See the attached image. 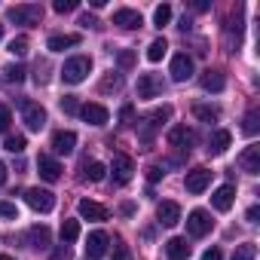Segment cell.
Masks as SVG:
<instances>
[{
    "label": "cell",
    "mask_w": 260,
    "mask_h": 260,
    "mask_svg": "<svg viewBox=\"0 0 260 260\" xmlns=\"http://www.w3.org/2000/svg\"><path fill=\"white\" fill-rule=\"evenodd\" d=\"M193 10H199V13H205V10H208V4H205V0H196V4H193Z\"/></svg>",
    "instance_id": "f907efd6"
},
{
    "label": "cell",
    "mask_w": 260,
    "mask_h": 260,
    "mask_svg": "<svg viewBox=\"0 0 260 260\" xmlns=\"http://www.w3.org/2000/svg\"><path fill=\"white\" fill-rule=\"evenodd\" d=\"M193 77V58L187 55V52H178L175 58H172V80L175 83H184V80H190Z\"/></svg>",
    "instance_id": "8fae6325"
},
{
    "label": "cell",
    "mask_w": 260,
    "mask_h": 260,
    "mask_svg": "<svg viewBox=\"0 0 260 260\" xmlns=\"http://www.w3.org/2000/svg\"><path fill=\"white\" fill-rule=\"evenodd\" d=\"M230 144H233V135L226 132V128H217V132H211V138H208V153L220 156V153H226Z\"/></svg>",
    "instance_id": "44dd1931"
},
{
    "label": "cell",
    "mask_w": 260,
    "mask_h": 260,
    "mask_svg": "<svg viewBox=\"0 0 260 260\" xmlns=\"http://www.w3.org/2000/svg\"><path fill=\"white\" fill-rule=\"evenodd\" d=\"M61 110H64V113H80V101H77L74 95H64V98H61Z\"/></svg>",
    "instance_id": "8d00e7d4"
},
{
    "label": "cell",
    "mask_w": 260,
    "mask_h": 260,
    "mask_svg": "<svg viewBox=\"0 0 260 260\" xmlns=\"http://www.w3.org/2000/svg\"><path fill=\"white\" fill-rule=\"evenodd\" d=\"M7 19L16 25H37L43 19V7L40 4H19V7L7 10Z\"/></svg>",
    "instance_id": "7a4b0ae2"
},
{
    "label": "cell",
    "mask_w": 260,
    "mask_h": 260,
    "mask_svg": "<svg viewBox=\"0 0 260 260\" xmlns=\"http://www.w3.org/2000/svg\"><path fill=\"white\" fill-rule=\"evenodd\" d=\"M89 71H92V58H89V55H74V58H68L64 68H61V80H64L68 86H77V83H83V80L89 77Z\"/></svg>",
    "instance_id": "6da1fadb"
},
{
    "label": "cell",
    "mask_w": 260,
    "mask_h": 260,
    "mask_svg": "<svg viewBox=\"0 0 260 260\" xmlns=\"http://www.w3.org/2000/svg\"><path fill=\"white\" fill-rule=\"evenodd\" d=\"M113 260H128V251H125L122 245H116V257H113Z\"/></svg>",
    "instance_id": "7dc6e473"
},
{
    "label": "cell",
    "mask_w": 260,
    "mask_h": 260,
    "mask_svg": "<svg viewBox=\"0 0 260 260\" xmlns=\"http://www.w3.org/2000/svg\"><path fill=\"white\" fill-rule=\"evenodd\" d=\"M22 119H25V125L31 128V132H40V128L46 125V110L37 104V101H31V98H25L22 104Z\"/></svg>",
    "instance_id": "277c9868"
},
{
    "label": "cell",
    "mask_w": 260,
    "mask_h": 260,
    "mask_svg": "<svg viewBox=\"0 0 260 260\" xmlns=\"http://www.w3.org/2000/svg\"><path fill=\"white\" fill-rule=\"evenodd\" d=\"M110 89H113V92H119V89H122V77H119V74H110V77H104V83H101V92H110Z\"/></svg>",
    "instance_id": "d590c367"
},
{
    "label": "cell",
    "mask_w": 260,
    "mask_h": 260,
    "mask_svg": "<svg viewBox=\"0 0 260 260\" xmlns=\"http://www.w3.org/2000/svg\"><path fill=\"white\" fill-rule=\"evenodd\" d=\"M77 43H80V34H52L46 40V49L49 52H64V49H71Z\"/></svg>",
    "instance_id": "7402d4cb"
},
{
    "label": "cell",
    "mask_w": 260,
    "mask_h": 260,
    "mask_svg": "<svg viewBox=\"0 0 260 260\" xmlns=\"http://www.w3.org/2000/svg\"><path fill=\"white\" fill-rule=\"evenodd\" d=\"M113 25H119V28H125V31H135V28H141V25H144V19H141V13H138V10L122 7V10H116V13H113Z\"/></svg>",
    "instance_id": "7c38bea8"
},
{
    "label": "cell",
    "mask_w": 260,
    "mask_h": 260,
    "mask_svg": "<svg viewBox=\"0 0 260 260\" xmlns=\"http://www.w3.org/2000/svg\"><path fill=\"white\" fill-rule=\"evenodd\" d=\"M169 52V43H166V37H156L150 46H147V61H162V55Z\"/></svg>",
    "instance_id": "484cf974"
},
{
    "label": "cell",
    "mask_w": 260,
    "mask_h": 260,
    "mask_svg": "<svg viewBox=\"0 0 260 260\" xmlns=\"http://www.w3.org/2000/svg\"><path fill=\"white\" fill-rule=\"evenodd\" d=\"M0 40H4V22H0Z\"/></svg>",
    "instance_id": "f5cc1de1"
},
{
    "label": "cell",
    "mask_w": 260,
    "mask_h": 260,
    "mask_svg": "<svg viewBox=\"0 0 260 260\" xmlns=\"http://www.w3.org/2000/svg\"><path fill=\"white\" fill-rule=\"evenodd\" d=\"M132 172H135V162H132V156H125V153H116L113 156V162H110V178H113V184H128L132 181Z\"/></svg>",
    "instance_id": "5b68a950"
},
{
    "label": "cell",
    "mask_w": 260,
    "mask_h": 260,
    "mask_svg": "<svg viewBox=\"0 0 260 260\" xmlns=\"http://www.w3.org/2000/svg\"><path fill=\"white\" fill-rule=\"evenodd\" d=\"M169 22H172V7H169V4L156 7V10H153V25L162 28V25H169Z\"/></svg>",
    "instance_id": "4dcf8cb0"
},
{
    "label": "cell",
    "mask_w": 260,
    "mask_h": 260,
    "mask_svg": "<svg viewBox=\"0 0 260 260\" xmlns=\"http://www.w3.org/2000/svg\"><path fill=\"white\" fill-rule=\"evenodd\" d=\"M166 254H169V260H187V257H190V245H187V239H181V236L169 239V242H166Z\"/></svg>",
    "instance_id": "603a6c76"
},
{
    "label": "cell",
    "mask_w": 260,
    "mask_h": 260,
    "mask_svg": "<svg viewBox=\"0 0 260 260\" xmlns=\"http://www.w3.org/2000/svg\"><path fill=\"white\" fill-rule=\"evenodd\" d=\"M4 147H7L10 153H22V150L28 147V141H25V135H7V141H4Z\"/></svg>",
    "instance_id": "d6a6232c"
},
{
    "label": "cell",
    "mask_w": 260,
    "mask_h": 260,
    "mask_svg": "<svg viewBox=\"0 0 260 260\" xmlns=\"http://www.w3.org/2000/svg\"><path fill=\"white\" fill-rule=\"evenodd\" d=\"M162 89H166V86H162V80H159L156 74H141V77H138V98H144V101H147V98H159Z\"/></svg>",
    "instance_id": "9c48e42d"
},
{
    "label": "cell",
    "mask_w": 260,
    "mask_h": 260,
    "mask_svg": "<svg viewBox=\"0 0 260 260\" xmlns=\"http://www.w3.org/2000/svg\"><path fill=\"white\" fill-rule=\"evenodd\" d=\"M10 122H13V113H10V107H7V104H0V132H7V128H10Z\"/></svg>",
    "instance_id": "ab89813d"
},
{
    "label": "cell",
    "mask_w": 260,
    "mask_h": 260,
    "mask_svg": "<svg viewBox=\"0 0 260 260\" xmlns=\"http://www.w3.org/2000/svg\"><path fill=\"white\" fill-rule=\"evenodd\" d=\"M77 211H80L83 220H107V208L98 205V202H92V199H80Z\"/></svg>",
    "instance_id": "ffe728a7"
},
{
    "label": "cell",
    "mask_w": 260,
    "mask_h": 260,
    "mask_svg": "<svg viewBox=\"0 0 260 260\" xmlns=\"http://www.w3.org/2000/svg\"><path fill=\"white\" fill-rule=\"evenodd\" d=\"M4 80L7 83H22L25 80V68L22 64H7L4 68Z\"/></svg>",
    "instance_id": "1f68e13d"
},
{
    "label": "cell",
    "mask_w": 260,
    "mask_h": 260,
    "mask_svg": "<svg viewBox=\"0 0 260 260\" xmlns=\"http://www.w3.org/2000/svg\"><path fill=\"white\" fill-rule=\"evenodd\" d=\"M49 260H74V251H71L68 245H61V248H55V251H52V257H49Z\"/></svg>",
    "instance_id": "b9f144b4"
},
{
    "label": "cell",
    "mask_w": 260,
    "mask_h": 260,
    "mask_svg": "<svg viewBox=\"0 0 260 260\" xmlns=\"http://www.w3.org/2000/svg\"><path fill=\"white\" fill-rule=\"evenodd\" d=\"M257 128H260V110H257V107H251V110L245 113L242 132H245V135H257Z\"/></svg>",
    "instance_id": "83f0119b"
},
{
    "label": "cell",
    "mask_w": 260,
    "mask_h": 260,
    "mask_svg": "<svg viewBox=\"0 0 260 260\" xmlns=\"http://www.w3.org/2000/svg\"><path fill=\"white\" fill-rule=\"evenodd\" d=\"M202 89L205 92H223L226 89V77L220 71H205L202 74Z\"/></svg>",
    "instance_id": "cb8c5ba5"
},
{
    "label": "cell",
    "mask_w": 260,
    "mask_h": 260,
    "mask_svg": "<svg viewBox=\"0 0 260 260\" xmlns=\"http://www.w3.org/2000/svg\"><path fill=\"white\" fill-rule=\"evenodd\" d=\"M208 184H211V172H208V169H193V172H187V178H184V187H187V193H193V196H199Z\"/></svg>",
    "instance_id": "30bf717a"
},
{
    "label": "cell",
    "mask_w": 260,
    "mask_h": 260,
    "mask_svg": "<svg viewBox=\"0 0 260 260\" xmlns=\"http://www.w3.org/2000/svg\"><path fill=\"white\" fill-rule=\"evenodd\" d=\"M193 141H196V135L190 132L187 125H172V128H169V144H172V147H178V150H190Z\"/></svg>",
    "instance_id": "4fadbf2b"
},
{
    "label": "cell",
    "mask_w": 260,
    "mask_h": 260,
    "mask_svg": "<svg viewBox=\"0 0 260 260\" xmlns=\"http://www.w3.org/2000/svg\"><path fill=\"white\" fill-rule=\"evenodd\" d=\"M254 257H257V245L245 242V245H236V251H233L230 260H254Z\"/></svg>",
    "instance_id": "f546056e"
},
{
    "label": "cell",
    "mask_w": 260,
    "mask_h": 260,
    "mask_svg": "<svg viewBox=\"0 0 260 260\" xmlns=\"http://www.w3.org/2000/svg\"><path fill=\"white\" fill-rule=\"evenodd\" d=\"M239 169L248 172V175H260V147L257 144L245 147V153L239 156Z\"/></svg>",
    "instance_id": "e0dca14e"
},
{
    "label": "cell",
    "mask_w": 260,
    "mask_h": 260,
    "mask_svg": "<svg viewBox=\"0 0 260 260\" xmlns=\"http://www.w3.org/2000/svg\"><path fill=\"white\" fill-rule=\"evenodd\" d=\"M116 61H119V68H132V64H135V52H132V49H122Z\"/></svg>",
    "instance_id": "60d3db41"
},
{
    "label": "cell",
    "mask_w": 260,
    "mask_h": 260,
    "mask_svg": "<svg viewBox=\"0 0 260 260\" xmlns=\"http://www.w3.org/2000/svg\"><path fill=\"white\" fill-rule=\"evenodd\" d=\"M162 175H166V172H162L159 166H147V181H150V184H156Z\"/></svg>",
    "instance_id": "7bdbcfd3"
},
{
    "label": "cell",
    "mask_w": 260,
    "mask_h": 260,
    "mask_svg": "<svg viewBox=\"0 0 260 260\" xmlns=\"http://www.w3.org/2000/svg\"><path fill=\"white\" fill-rule=\"evenodd\" d=\"M0 260H16V257H10V254H0Z\"/></svg>",
    "instance_id": "816d5d0a"
},
{
    "label": "cell",
    "mask_w": 260,
    "mask_h": 260,
    "mask_svg": "<svg viewBox=\"0 0 260 260\" xmlns=\"http://www.w3.org/2000/svg\"><path fill=\"white\" fill-rule=\"evenodd\" d=\"M107 245H110V239H107L104 230L89 233V239H86V257H89V260H101V257L107 254Z\"/></svg>",
    "instance_id": "ba28073f"
},
{
    "label": "cell",
    "mask_w": 260,
    "mask_h": 260,
    "mask_svg": "<svg viewBox=\"0 0 260 260\" xmlns=\"http://www.w3.org/2000/svg\"><path fill=\"white\" fill-rule=\"evenodd\" d=\"M257 217H260V208H257V205H251V208H248V220H251V223H257Z\"/></svg>",
    "instance_id": "bcb514c9"
},
{
    "label": "cell",
    "mask_w": 260,
    "mask_h": 260,
    "mask_svg": "<svg viewBox=\"0 0 260 260\" xmlns=\"http://www.w3.org/2000/svg\"><path fill=\"white\" fill-rule=\"evenodd\" d=\"M202 260H223V251H220V248H208V251L202 254Z\"/></svg>",
    "instance_id": "ee69618b"
},
{
    "label": "cell",
    "mask_w": 260,
    "mask_h": 260,
    "mask_svg": "<svg viewBox=\"0 0 260 260\" xmlns=\"http://www.w3.org/2000/svg\"><path fill=\"white\" fill-rule=\"evenodd\" d=\"M25 202H28L34 211L46 214V211L55 208V193H49V190H43V187H31V190L25 193Z\"/></svg>",
    "instance_id": "8992f818"
},
{
    "label": "cell",
    "mask_w": 260,
    "mask_h": 260,
    "mask_svg": "<svg viewBox=\"0 0 260 260\" xmlns=\"http://www.w3.org/2000/svg\"><path fill=\"white\" fill-rule=\"evenodd\" d=\"M233 202H236V187H233V184L217 187V190H214V196H211V205H214L217 211H230V208H233Z\"/></svg>",
    "instance_id": "ac0fdd59"
},
{
    "label": "cell",
    "mask_w": 260,
    "mask_h": 260,
    "mask_svg": "<svg viewBox=\"0 0 260 260\" xmlns=\"http://www.w3.org/2000/svg\"><path fill=\"white\" fill-rule=\"evenodd\" d=\"M10 52H13L16 58H25V55H28V37H16V40H10Z\"/></svg>",
    "instance_id": "e575fe53"
},
{
    "label": "cell",
    "mask_w": 260,
    "mask_h": 260,
    "mask_svg": "<svg viewBox=\"0 0 260 260\" xmlns=\"http://www.w3.org/2000/svg\"><path fill=\"white\" fill-rule=\"evenodd\" d=\"M80 239V220H61V242L71 245Z\"/></svg>",
    "instance_id": "4316f807"
},
{
    "label": "cell",
    "mask_w": 260,
    "mask_h": 260,
    "mask_svg": "<svg viewBox=\"0 0 260 260\" xmlns=\"http://www.w3.org/2000/svg\"><path fill=\"white\" fill-rule=\"evenodd\" d=\"M169 116H172V107H169V104H162V107H156L147 119H141V122H138V128H141V141H144V144H150V141H153V132H156V128H159Z\"/></svg>",
    "instance_id": "3957f363"
},
{
    "label": "cell",
    "mask_w": 260,
    "mask_h": 260,
    "mask_svg": "<svg viewBox=\"0 0 260 260\" xmlns=\"http://www.w3.org/2000/svg\"><path fill=\"white\" fill-rule=\"evenodd\" d=\"M49 230L46 226H31L28 230V242H31V248H37V251H46L49 248Z\"/></svg>",
    "instance_id": "d4e9b609"
},
{
    "label": "cell",
    "mask_w": 260,
    "mask_h": 260,
    "mask_svg": "<svg viewBox=\"0 0 260 260\" xmlns=\"http://www.w3.org/2000/svg\"><path fill=\"white\" fill-rule=\"evenodd\" d=\"M37 169H40V178H43V181H58V178H61L58 159H52V156H46V153L37 156Z\"/></svg>",
    "instance_id": "d6986e66"
},
{
    "label": "cell",
    "mask_w": 260,
    "mask_h": 260,
    "mask_svg": "<svg viewBox=\"0 0 260 260\" xmlns=\"http://www.w3.org/2000/svg\"><path fill=\"white\" fill-rule=\"evenodd\" d=\"M119 116H122V122H128V119H132V107H122V113H119Z\"/></svg>",
    "instance_id": "681fc988"
},
{
    "label": "cell",
    "mask_w": 260,
    "mask_h": 260,
    "mask_svg": "<svg viewBox=\"0 0 260 260\" xmlns=\"http://www.w3.org/2000/svg\"><path fill=\"white\" fill-rule=\"evenodd\" d=\"M7 172H10V169H7L4 162H0V187H4V184H7Z\"/></svg>",
    "instance_id": "c3c4849f"
},
{
    "label": "cell",
    "mask_w": 260,
    "mask_h": 260,
    "mask_svg": "<svg viewBox=\"0 0 260 260\" xmlns=\"http://www.w3.org/2000/svg\"><path fill=\"white\" fill-rule=\"evenodd\" d=\"M211 226H214V220H211V214L205 211V208H196V211H190V217H187V233L190 236H208L211 233Z\"/></svg>",
    "instance_id": "52a82bcc"
},
{
    "label": "cell",
    "mask_w": 260,
    "mask_h": 260,
    "mask_svg": "<svg viewBox=\"0 0 260 260\" xmlns=\"http://www.w3.org/2000/svg\"><path fill=\"white\" fill-rule=\"evenodd\" d=\"M83 172H86L89 181H104V172H107V169H104L101 162H83Z\"/></svg>",
    "instance_id": "836d02e7"
},
{
    "label": "cell",
    "mask_w": 260,
    "mask_h": 260,
    "mask_svg": "<svg viewBox=\"0 0 260 260\" xmlns=\"http://www.w3.org/2000/svg\"><path fill=\"white\" fill-rule=\"evenodd\" d=\"M77 7H80L77 0H55V13H61V16H64V13H74Z\"/></svg>",
    "instance_id": "f35d334b"
},
{
    "label": "cell",
    "mask_w": 260,
    "mask_h": 260,
    "mask_svg": "<svg viewBox=\"0 0 260 260\" xmlns=\"http://www.w3.org/2000/svg\"><path fill=\"white\" fill-rule=\"evenodd\" d=\"M156 220H159L162 226H175V223L181 220V205H178V202H169V199L159 202V205H156Z\"/></svg>",
    "instance_id": "5bb4252c"
},
{
    "label": "cell",
    "mask_w": 260,
    "mask_h": 260,
    "mask_svg": "<svg viewBox=\"0 0 260 260\" xmlns=\"http://www.w3.org/2000/svg\"><path fill=\"white\" fill-rule=\"evenodd\" d=\"M0 217H10V220H19V208L13 202H0Z\"/></svg>",
    "instance_id": "74e56055"
},
{
    "label": "cell",
    "mask_w": 260,
    "mask_h": 260,
    "mask_svg": "<svg viewBox=\"0 0 260 260\" xmlns=\"http://www.w3.org/2000/svg\"><path fill=\"white\" fill-rule=\"evenodd\" d=\"M80 25H83V28H98V19L86 13V16H80Z\"/></svg>",
    "instance_id": "f6af8a7d"
},
{
    "label": "cell",
    "mask_w": 260,
    "mask_h": 260,
    "mask_svg": "<svg viewBox=\"0 0 260 260\" xmlns=\"http://www.w3.org/2000/svg\"><path fill=\"white\" fill-rule=\"evenodd\" d=\"M193 113H196L202 122H217V119H220V110H217V107H211V104H196V107H193Z\"/></svg>",
    "instance_id": "f1b7e54d"
},
{
    "label": "cell",
    "mask_w": 260,
    "mask_h": 260,
    "mask_svg": "<svg viewBox=\"0 0 260 260\" xmlns=\"http://www.w3.org/2000/svg\"><path fill=\"white\" fill-rule=\"evenodd\" d=\"M80 116H83L89 125H104V122L110 119V113H107L104 104H83V107H80Z\"/></svg>",
    "instance_id": "2e32d148"
},
{
    "label": "cell",
    "mask_w": 260,
    "mask_h": 260,
    "mask_svg": "<svg viewBox=\"0 0 260 260\" xmlns=\"http://www.w3.org/2000/svg\"><path fill=\"white\" fill-rule=\"evenodd\" d=\"M74 147H77V135H74V132H68V128H61V132H55V135H52V150H55L58 156L74 153Z\"/></svg>",
    "instance_id": "9a60e30c"
}]
</instances>
